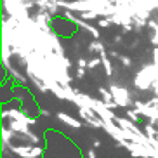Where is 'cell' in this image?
Returning a JSON list of instances; mask_svg holds the SVG:
<instances>
[{
    "label": "cell",
    "mask_w": 158,
    "mask_h": 158,
    "mask_svg": "<svg viewBox=\"0 0 158 158\" xmlns=\"http://www.w3.org/2000/svg\"><path fill=\"white\" fill-rule=\"evenodd\" d=\"M10 151L23 158H38L44 153L40 146H10Z\"/></svg>",
    "instance_id": "cell-1"
},
{
    "label": "cell",
    "mask_w": 158,
    "mask_h": 158,
    "mask_svg": "<svg viewBox=\"0 0 158 158\" xmlns=\"http://www.w3.org/2000/svg\"><path fill=\"white\" fill-rule=\"evenodd\" d=\"M2 116H9V118H12V120L23 122V123H26V125H33V123H35V120H33V118H28V116L24 115L23 111H18V110H9V111H4V113H2Z\"/></svg>",
    "instance_id": "cell-2"
},
{
    "label": "cell",
    "mask_w": 158,
    "mask_h": 158,
    "mask_svg": "<svg viewBox=\"0 0 158 158\" xmlns=\"http://www.w3.org/2000/svg\"><path fill=\"white\" fill-rule=\"evenodd\" d=\"M9 127H10L12 130H14V132H18V134H23V135H26V137H28V135L31 134V130H30V125H26V123H23V122H16V120H12Z\"/></svg>",
    "instance_id": "cell-3"
},
{
    "label": "cell",
    "mask_w": 158,
    "mask_h": 158,
    "mask_svg": "<svg viewBox=\"0 0 158 158\" xmlns=\"http://www.w3.org/2000/svg\"><path fill=\"white\" fill-rule=\"evenodd\" d=\"M57 118H59L61 122H64L66 125H70V127H73V129H78V127H80V122L73 120V118H71V116L64 115V113H59V115H57Z\"/></svg>",
    "instance_id": "cell-4"
},
{
    "label": "cell",
    "mask_w": 158,
    "mask_h": 158,
    "mask_svg": "<svg viewBox=\"0 0 158 158\" xmlns=\"http://www.w3.org/2000/svg\"><path fill=\"white\" fill-rule=\"evenodd\" d=\"M12 135H14V130L12 129L7 130L5 127L2 129V148L4 149H5V146H9V141L12 139Z\"/></svg>",
    "instance_id": "cell-5"
},
{
    "label": "cell",
    "mask_w": 158,
    "mask_h": 158,
    "mask_svg": "<svg viewBox=\"0 0 158 158\" xmlns=\"http://www.w3.org/2000/svg\"><path fill=\"white\" fill-rule=\"evenodd\" d=\"M127 116H129V120H132V122H137V118H139V116H137V113L132 111V110H130V111H127Z\"/></svg>",
    "instance_id": "cell-6"
},
{
    "label": "cell",
    "mask_w": 158,
    "mask_h": 158,
    "mask_svg": "<svg viewBox=\"0 0 158 158\" xmlns=\"http://www.w3.org/2000/svg\"><path fill=\"white\" fill-rule=\"evenodd\" d=\"M101 146V141L99 139H94V148H99Z\"/></svg>",
    "instance_id": "cell-7"
},
{
    "label": "cell",
    "mask_w": 158,
    "mask_h": 158,
    "mask_svg": "<svg viewBox=\"0 0 158 158\" xmlns=\"http://www.w3.org/2000/svg\"><path fill=\"white\" fill-rule=\"evenodd\" d=\"M40 113H42V115H45V116L49 115V111H45V110H44V108H40Z\"/></svg>",
    "instance_id": "cell-8"
},
{
    "label": "cell",
    "mask_w": 158,
    "mask_h": 158,
    "mask_svg": "<svg viewBox=\"0 0 158 158\" xmlns=\"http://www.w3.org/2000/svg\"><path fill=\"white\" fill-rule=\"evenodd\" d=\"M156 127H158V122H156Z\"/></svg>",
    "instance_id": "cell-9"
}]
</instances>
